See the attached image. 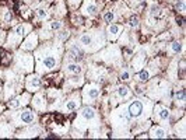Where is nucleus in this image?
Masks as SVG:
<instances>
[{
    "mask_svg": "<svg viewBox=\"0 0 186 140\" xmlns=\"http://www.w3.org/2000/svg\"><path fill=\"white\" fill-rule=\"evenodd\" d=\"M57 64V58H55V55L53 53H49V55H46L42 59V62H41V70L42 72H49V70H53V69L56 67Z\"/></svg>",
    "mask_w": 186,
    "mask_h": 140,
    "instance_id": "1",
    "label": "nucleus"
},
{
    "mask_svg": "<svg viewBox=\"0 0 186 140\" xmlns=\"http://www.w3.org/2000/svg\"><path fill=\"white\" fill-rule=\"evenodd\" d=\"M144 114V104L140 100H134L129 105V115L133 118H140Z\"/></svg>",
    "mask_w": 186,
    "mask_h": 140,
    "instance_id": "2",
    "label": "nucleus"
},
{
    "mask_svg": "<svg viewBox=\"0 0 186 140\" xmlns=\"http://www.w3.org/2000/svg\"><path fill=\"white\" fill-rule=\"evenodd\" d=\"M17 63H18V67H24V70H29L32 67V58L31 55H24V53H20L18 55V59H17Z\"/></svg>",
    "mask_w": 186,
    "mask_h": 140,
    "instance_id": "3",
    "label": "nucleus"
},
{
    "mask_svg": "<svg viewBox=\"0 0 186 140\" xmlns=\"http://www.w3.org/2000/svg\"><path fill=\"white\" fill-rule=\"evenodd\" d=\"M35 119H37L35 114H34L32 111H29V109H24V111L20 114V122L21 123H24V125L32 123Z\"/></svg>",
    "mask_w": 186,
    "mask_h": 140,
    "instance_id": "4",
    "label": "nucleus"
},
{
    "mask_svg": "<svg viewBox=\"0 0 186 140\" xmlns=\"http://www.w3.org/2000/svg\"><path fill=\"white\" fill-rule=\"evenodd\" d=\"M84 95L87 100H95V98H98V95H99V88H98L97 86H94V84H90V86L85 87Z\"/></svg>",
    "mask_w": 186,
    "mask_h": 140,
    "instance_id": "5",
    "label": "nucleus"
},
{
    "mask_svg": "<svg viewBox=\"0 0 186 140\" xmlns=\"http://www.w3.org/2000/svg\"><path fill=\"white\" fill-rule=\"evenodd\" d=\"M155 115L158 116V119H161V120H168L169 119V115H171V112L168 108H164V107H161V105H157V108H155Z\"/></svg>",
    "mask_w": 186,
    "mask_h": 140,
    "instance_id": "6",
    "label": "nucleus"
},
{
    "mask_svg": "<svg viewBox=\"0 0 186 140\" xmlns=\"http://www.w3.org/2000/svg\"><path fill=\"white\" fill-rule=\"evenodd\" d=\"M41 87V79L38 76H31L28 77V81H27V88L29 91H34L37 88Z\"/></svg>",
    "mask_w": 186,
    "mask_h": 140,
    "instance_id": "7",
    "label": "nucleus"
},
{
    "mask_svg": "<svg viewBox=\"0 0 186 140\" xmlns=\"http://www.w3.org/2000/svg\"><path fill=\"white\" fill-rule=\"evenodd\" d=\"M80 116L83 118V119H85V120L94 119V118H95V111H94L93 108H90V107H85V108L81 109Z\"/></svg>",
    "mask_w": 186,
    "mask_h": 140,
    "instance_id": "8",
    "label": "nucleus"
},
{
    "mask_svg": "<svg viewBox=\"0 0 186 140\" xmlns=\"http://www.w3.org/2000/svg\"><path fill=\"white\" fill-rule=\"evenodd\" d=\"M84 13L87 16H94L97 13V4L94 3L93 0H88L84 6Z\"/></svg>",
    "mask_w": 186,
    "mask_h": 140,
    "instance_id": "9",
    "label": "nucleus"
},
{
    "mask_svg": "<svg viewBox=\"0 0 186 140\" xmlns=\"http://www.w3.org/2000/svg\"><path fill=\"white\" fill-rule=\"evenodd\" d=\"M24 100H27V95H21V97H18V98H14V100H11L8 102V107H10V108H18V107H21L23 104H25Z\"/></svg>",
    "mask_w": 186,
    "mask_h": 140,
    "instance_id": "10",
    "label": "nucleus"
},
{
    "mask_svg": "<svg viewBox=\"0 0 186 140\" xmlns=\"http://www.w3.org/2000/svg\"><path fill=\"white\" fill-rule=\"evenodd\" d=\"M120 31H122L120 25H109V28H108V35H109L111 39H115V38L120 34Z\"/></svg>",
    "mask_w": 186,
    "mask_h": 140,
    "instance_id": "11",
    "label": "nucleus"
},
{
    "mask_svg": "<svg viewBox=\"0 0 186 140\" xmlns=\"http://www.w3.org/2000/svg\"><path fill=\"white\" fill-rule=\"evenodd\" d=\"M78 105H80V101L77 98H72L65 104V109L66 111H74V109L78 108Z\"/></svg>",
    "mask_w": 186,
    "mask_h": 140,
    "instance_id": "12",
    "label": "nucleus"
},
{
    "mask_svg": "<svg viewBox=\"0 0 186 140\" xmlns=\"http://www.w3.org/2000/svg\"><path fill=\"white\" fill-rule=\"evenodd\" d=\"M28 30H29V25H18V27L14 30L13 34H14L17 38H23V36L25 35V32L28 31Z\"/></svg>",
    "mask_w": 186,
    "mask_h": 140,
    "instance_id": "13",
    "label": "nucleus"
},
{
    "mask_svg": "<svg viewBox=\"0 0 186 140\" xmlns=\"http://www.w3.org/2000/svg\"><path fill=\"white\" fill-rule=\"evenodd\" d=\"M35 45H37V36L32 34V35L29 36L28 39L24 42L23 48H24V49H34V48H35Z\"/></svg>",
    "mask_w": 186,
    "mask_h": 140,
    "instance_id": "14",
    "label": "nucleus"
},
{
    "mask_svg": "<svg viewBox=\"0 0 186 140\" xmlns=\"http://www.w3.org/2000/svg\"><path fill=\"white\" fill-rule=\"evenodd\" d=\"M165 136L166 133L162 128H153V130H151V137H154V139H162Z\"/></svg>",
    "mask_w": 186,
    "mask_h": 140,
    "instance_id": "15",
    "label": "nucleus"
},
{
    "mask_svg": "<svg viewBox=\"0 0 186 140\" xmlns=\"http://www.w3.org/2000/svg\"><path fill=\"white\" fill-rule=\"evenodd\" d=\"M66 70L69 73H74V74H78V73H81V66L77 63H69L67 64V67H66Z\"/></svg>",
    "mask_w": 186,
    "mask_h": 140,
    "instance_id": "16",
    "label": "nucleus"
},
{
    "mask_svg": "<svg viewBox=\"0 0 186 140\" xmlns=\"http://www.w3.org/2000/svg\"><path fill=\"white\" fill-rule=\"evenodd\" d=\"M146 62V56L144 55H139L136 59H134V62H133V66H134V69H140V67H143V63Z\"/></svg>",
    "mask_w": 186,
    "mask_h": 140,
    "instance_id": "17",
    "label": "nucleus"
},
{
    "mask_svg": "<svg viewBox=\"0 0 186 140\" xmlns=\"http://www.w3.org/2000/svg\"><path fill=\"white\" fill-rule=\"evenodd\" d=\"M34 107L38 109H45V101H42V95H37L34 98Z\"/></svg>",
    "mask_w": 186,
    "mask_h": 140,
    "instance_id": "18",
    "label": "nucleus"
},
{
    "mask_svg": "<svg viewBox=\"0 0 186 140\" xmlns=\"http://www.w3.org/2000/svg\"><path fill=\"white\" fill-rule=\"evenodd\" d=\"M129 88L127 87H123V86H122V87H119L117 88V95L120 97V98H126V97H129Z\"/></svg>",
    "mask_w": 186,
    "mask_h": 140,
    "instance_id": "19",
    "label": "nucleus"
},
{
    "mask_svg": "<svg viewBox=\"0 0 186 140\" xmlns=\"http://www.w3.org/2000/svg\"><path fill=\"white\" fill-rule=\"evenodd\" d=\"M150 74H151V73H150L148 70H143V72L139 73V80H140V81L148 80V79H150Z\"/></svg>",
    "mask_w": 186,
    "mask_h": 140,
    "instance_id": "20",
    "label": "nucleus"
},
{
    "mask_svg": "<svg viewBox=\"0 0 186 140\" xmlns=\"http://www.w3.org/2000/svg\"><path fill=\"white\" fill-rule=\"evenodd\" d=\"M11 20H13V13L6 10V11L3 13V21L6 24H8V23H11Z\"/></svg>",
    "mask_w": 186,
    "mask_h": 140,
    "instance_id": "21",
    "label": "nucleus"
},
{
    "mask_svg": "<svg viewBox=\"0 0 186 140\" xmlns=\"http://www.w3.org/2000/svg\"><path fill=\"white\" fill-rule=\"evenodd\" d=\"M104 20H105L106 23H112V21L115 20V13L113 11H106L105 14H104Z\"/></svg>",
    "mask_w": 186,
    "mask_h": 140,
    "instance_id": "22",
    "label": "nucleus"
},
{
    "mask_svg": "<svg viewBox=\"0 0 186 140\" xmlns=\"http://www.w3.org/2000/svg\"><path fill=\"white\" fill-rule=\"evenodd\" d=\"M181 49H182V45L179 44V42H174V44L171 45V51L174 53H179L181 52Z\"/></svg>",
    "mask_w": 186,
    "mask_h": 140,
    "instance_id": "23",
    "label": "nucleus"
},
{
    "mask_svg": "<svg viewBox=\"0 0 186 140\" xmlns=\"http://www.w3.org/2000/svg\"><path fill=\"white\" fill-rule=\"evenodd\" d=\"M175 101H181V102H183L185 101V91L183 90H181V91H178L176 94H175Z\"/></svg>",
    "mask_w": 186,
    "mask_h": 140,
    "instance_id": "24",
    "label": "nucleus"
},
{
    "mask_svg": "<svg viewBox=\"0 0 186 140\" xmlns=\"http://www.w3.org/2000/svg\"><path fill=\"white\" fill-rule=\"evenodd\" d=\"M37 16L39 17L41 20H45V18H46V17H48V13L45 11L44 8H39V10H38V11H37Z\"/></svg>",
    "mask_w": 186,
    "mask_h": 140,
    "instance_id": "25",
    "label": "nucleus"
},
{
    "mask_svg": "<svg viewBox=\"0 0 186 140\" xmlns=\"http://www.w3.org/2000/svg\"><path fill=\"white\" fill-rule=\"evenodd\" d=\"M129 24L132 25V27H137L139 25V18L137 17H132V18L129 20Z\"/></svg>",
    "mask_w": 186,
    "mask_h": 140,
    "instance_id": "26",
    "label": "nucleus"
},
{
    "mask_svg": "<svg viewBox=\"0 0 186 140\" xmlns=\"http://www.w3.org/2000/svg\"><path fill=\"white\" fill-rule=\"evenodd\" d=\"M60 27H62V23H59V21H53L52 24H50V28H52V30H59Z\"/></svg>",
    "mask_w": 186,
    "mask_h": 140,
    "instance_id": "27",
    "label": "nucleus"
},
{
    "mask_svg": "<svg viewBox=\"0 0 186 140\" xmlns=\"http://www.w3.org/2000/svg\"><path fill=\"white\" fill-rule=\"evenodd\" d=\"M122 80H125V81H127V80H130V73L129 72H123L122 73Z\"/></svg>",
    "mask_w": 186,
    "mask_h": 140,
    "instance_id": "28",
    "label": "nucleus"
},
{
    "mask_svg": "<svg viewBox=\"0 0 186 140\" xmlns=\"http://www.w3.org/2000/svg\"><path fill=\"white\" fill-rule=\"evenodd\" d=\"M151 14H153V16H160V14H161V10L158 7H153L151 8Z\"/></svg>",
    "mask_w": 186,
    "mask_h": 140,
    "instance_id": "29",
    "label": "nucleus"
},
{
    "mask_svg": "<svg viewBox=\"0 0 186 140\" xmlns=\"http://www.w3.org/2000/svg\"><path fill=\"white\" fill-rule=\"evenodd\" d=\"M74 24H81V18L80 17H74Z\"/></svg>",
    "mask_w": 186,
    "mask_h": 140,
    "instance_id": "30",
    "label": "nucleus"
},
{
    "mask_svg": "<svg viewBox=\"0 0 186 140\" xmlns=\"http://www.w3.org/2000/svg\"><path fill=\"white\" fill-rule=\"evenodd\" d=\"M2 38H3V32L0 31V39H2Z\"/></svg>",
    "mask_w": 186,
    "mask_h": 140,
    "instance_id": "31",
    "label": "nucleus"
},
{
    "mask_svg": "<svg viewBox=\"0 0 186 140\" xmlns=\"http://www.w3.org/2000/svg\"><path fill=\"white\" fill-rule=\"evenodd\" d=\"M78 2H80V0H78Z\"/></svg>",
    "mask_w": 186,
    "mask_h": 140,
    "instance_id": "32",
    "label": "nucleus"
}]
</instances>
